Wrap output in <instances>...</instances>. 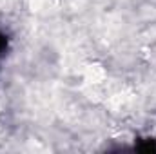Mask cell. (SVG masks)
Segmentation results:
<instances>
[{
    "label": "cell",
    "mask_w": 156,
    "mask_h": 154,
    "mask_svg": "<svg viewBox=\"0 0 156 154\" xmlns=\"http://www.w3.org/2000/svg\"><path fill=\"white\" fill-rule=\"evenodd\" d=\"M134 149L140 152H156V138H144L138 143H134Z\"/></svg>",
    "instance_id": "obj_1"
},
{
    "label": "cell",
    "mask_w": 156,
    "mask_h": 154,
    "mask_svg": "<svg viewBox=\"0 0 156 154\" xmlns=\"http://www.w3.org/2000/svg\"><path fill=\"white\" fill-rule=\"evenodd\" d=\"M5 49H7V37L0 31V54L5 53Z\"/></svg>",
    "instance_id": "obj_2"
}]
</instances>
